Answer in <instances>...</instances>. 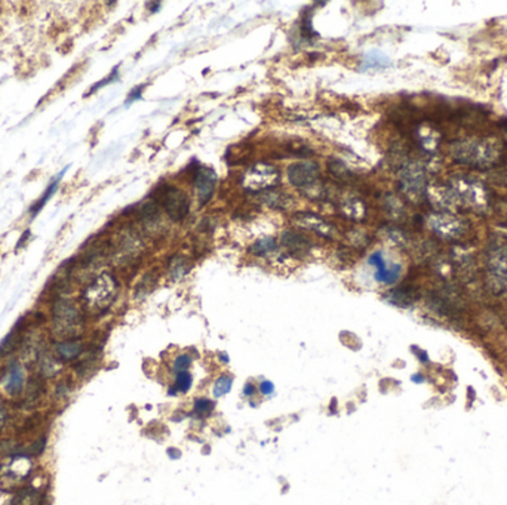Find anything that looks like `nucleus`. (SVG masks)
Instances as JSON below:
<instances>
[{"mask_svg": "<svg viewBox=\"0 0 507 505\" xmlns=\"http://www.w3.org/2000/svg\"><path fill=\"white\" fill-rule=\"evenodd\" d=\"M451 156L460 163L475 168H492L501 160L503 148L497 142L490 141H460L451 145Z\"/></svg>", "mask_w": 507, "mask_h": 505, "instance_id": "obj_1", "label": "nucleus"}, {"mask_svg": "<svg viewBox=\"0 0 507 505\" xmlns=\"http://www.w3.org/2000/svg\"><path fill=\"white\" fill-rule=\"evenodd\" d=\"M117 280L108 273H103L83 289L82 304L89 314H101L113 304L117 295Z\"/></svg>", "mask_w": 507, "mask_h": 505, "instance_id": "obj_2", "label": "nucleus"}, {"mask_svg": "<svg viewBox=\"0 0 507 505\" xmlns=\"http://www.w3.org/2000/svg\"><path fill=\"white\" fill-rule=\"evenodd\" d=\"M83 326V317L76 304L68 299L58 298L52 306V329L62 339L75 338Z\"/></svg>", "mask_w": 507, "mask_h": 505, "instance_id": "obj_3", "label": "nucleus"}, {"mask_svg": "<svg viewBox=\"0 0 507 505\" xmlns=\"http://www.w3.org/2000/svg\"><path fill=\"white\" fill-rule=\"evenodd\" d=\"M280 180V170L265 162H260L248 168L242 175L240 184L248 191L260 193L276 187Z\"/></svg>", "mask_w": 507, "mask_h": 505, "instance_id": "obj_4", "label": "nucleus"}, {"mask_svg": "<svg viewBox=\"0 0 507 505\" xmlns=\"http://www.w3.org/2000/svg\"><path fill=\"white\" fill-rule=\"evenodd\" d=\"M159 201L174 221H183L190 211V200L187 194L172 185L162 187L159 190Z\"/></svg>", "mask_w": 507, "mask_h": 505, "instance_id": "obj_5", "label": "nucleus"}, {"mask_svg": "<svg viewBox=\"0 0 507 505\" xmlns=\"http://www.w3.org/2000/svg\"><path fill=\"white\" fill-rule=\"evenodd\" d=\"M288 180L294 187L306 188L318 183L321 176V169L316 162H297L286 169Z\"/></svg>", "mask_w": 507, "mask_h": 505, "instance_id": "obj_6", "label": "nucleus"}, {"mask_svg": "<svg viewBox=\"0 0 507 505\" xmlns=\"http://www.w3.org/2000/svg\"><path fill=\"white\" fill-rule=\"evenodd\" d=\"M294 224H297L300 229L308 230L313 231L315 234L325 237V239H334L337 236V229L328 222L325 218L319 216L318 214H311V212H297L292 216Z\"/></svg>", "mask_w": 507, "mask_h": 505, "instance_id": "obj_7", "label": "nucleus"}, {"mask_svg": "<svg viewBox=\"0 0 507 505\" xmlns=\"http://www.w3.org/2000/svg\"><path fill=\"white\" fill-rule=\"evenodd\" d=\"M400 190L409 196L418 197L426 190V178L423 169L417 165H406L400 170Z\"/></svg>", "mask_w": 507, "mask_h": 505, "instance_id": "obj_8", "label": "nucleus"}, {"mask_svg": "<svg viewBox=\"0 0 507 505\" xmlns=\"http://www.w3.org/2000/svg\"><path fill=\"white\" fill-rule=\"evenodd\" d=\"M431 229L436 231L441 237L448 239V240H455L460 239L466 234L467 225L463 222V219H458L452 215H436L430 219Z\"/></svg>", "mask_w": 507, "mask_h": 505, "instance_id": "obj_9", "label": "nucleus"}, {"mask_svg": "<svg viewBox=\"0 0 507 505\" xmlns=\"http://www.w3.org/2000/svg\"><path fill=\"white\" fill-rule=\"evenodd\" d=\"M195 187H196L199 205L200 206L206 205L212 197L216 187V173L214 172V169L205 168V166L198 169L195 173Z\"/></svg>", "mask_w": 507, "mask_h": 505, "instance_id": "obj_10", "label": "nucleus"}, {"mask_svg": "<svg viewBox=\"0 0 507 505\" xmlns=\"http://www.w3.org/2000/svg\"><path fill=\"white\" fill-rule=\"evenodd\" d=\"M490 268L498 282L507 285V239L492 243L490 250Z\"/></svg>", "mask_w": 507, "mask_h": 505, "instance_id": "obj_11", "label": "nucleus"}, {"mask_svg": "<svg viewBox=\"0 0 507 505\" xmlns=\"http://www.w3.org/2000/svg\"><path fill=\"white\" fill-rule=\"evenodd\" d=\"M3 387L9 396H18L26 387V373L18 362H12L5 372Z\"/></svg>", "mask_w": 507, "mask_h": 505, "instance_id": "obj_12", "label": "nucleus"}, {"mask_svg": "<svg viewBox=\"0 0 507 505\" xmlns=\"http://www.w3.org/2000/svg\"><path fill=\"white\" fill-rule=\"evenodd\" d=\"M282 245L286 247V250L291 255L295 257H303L311 249V243L307 237L295 230H288L282 234Z\"/></svg>", "mask_w": 507, "mask_h": 505, "instance_id": "obj_13", "label": "nucleus"}, {"mask_svg": "<svg viewBox=\"0 0 507 505\" xmlns=\"http://www.w3.org/2000/svg\"><path fill=\"white\" fill-rule=\"evenodd\" d=\"M54 351L61 362H71L79 359L83 352V344L77 338L61 339L54 344Z\"/></svg>", "mask_w": 507, "mask_h": 505, "instance_id": "obj_14", "label": "nucleus"}, {"mask_svg": "<svg viewBox=\"0 0 507 505\" xmlns=\"http://www.w3.org/2000/svg\"><path fill=\"white\" fill-rule=\"evenodd\" d=\"M340 212L344 218L354 221V222H360L365 219L367 216V206L364 203V200L356 197V196H350L346 197L344 200H341L340 203Z\"/></svg>", "mask_w": 507, "mask_h": 505, "instance_id": "obj_15", "label": "nucleus"}, {"mask_svg": "<svg viewBox=\"0 0 507 505\" xmlns=\"http://www.w3.org/2000/svg\"><path fill=\"white\" fill-rule=\"evenodd\" d=\"M326 168H328V172H329V175L337 181V183H341V184H350V183H353L354 180H356V176H354V173L350 170V169L347 168L341 160H338V159H329V162H328V165H326Z\"/></svg>", "mask_w": 507, "mask_h": 505, "instance_id": "obj_16", "label": "nucleus"}, {"mask_svg": "<svg viewBox=\"0 0 507 505\" xmlns=\"http://www.w3.org/2000/svg\"><path fill=\"white\" fill-rule=\"evenodd\" d=\"M39 373L45 378H54L55 375H58V372L61 370L62 362L57 357V356H51V354H43L39 356Z\"/></svg>", "mask_w": 507, "mask_h": 505, "instance_id": "obj_17", "label": "nucleus"}, {"mask_svg": "<svg viewBox=\"0 0 507 505\" xmlns=\"http://www.w3.org/2000/svg\"><path fill=\"white\" fill-rule=\"evenodd\" d=\"M42 502L43 496L39 490L34 488H26L19 490L12 498L11 505H42Z\"/></svg>", "mask_w": 507, "mask_h": 505, "instance_id": "obj_18", "label": "nucleus"}, {"mask_svg": "<svg viewBox=\"0 0 507 505\" xmlns=\"http://www.w3.org/2000/svg\"><path fill=\"white\" fill-rule=\"evenodd\" d=\"M417 295L413 288H406V286H402V288H398L395 291H392L389 295H387V299L393 304V306H399V307H408L411 306L413 302L415 301Z\"/></svg>", "mask_w": 507, "mask_h": 505, "instance_id": "obj_19", "label": "nucleus"}, {"mask_svg": "<svg viewBox=\"0 0 507 505\" xmlns=\"http://www.w3.org/2000/svg\"><path fill=\"white\" fill-rule=\"evenodd\" d=\"M169 275L174 280H181L190 271V262L183 255H174L168 264Z\"/></svg>", "mask_w": 507, "mask_h": 505, "instance_id": "obj_20", "label": "nucleus"}, {"mask_svg": "<svg viewBox=\"0 0 507 505\" xmlns=\"http://www.w3.org/2000/svg\"><path fill=\"white\" fill-rule=\"evenodd\" d=\"M277 249V242L276 239L273 237H262V239H258L255 240L252 246H251V254H254L255 257H265L272 252H275Z\"/></svg>", "mask_w": 507, "mask_h": 505, "instance_id": "obj_21", "label": "nucleus"}, {"mask_svg": "<svg viewBox=\"0 0 507 505\" xmlns=\"http://www.w3.org/2000/svg\"><path fill=\"white\" fill-rule=\"evenodd\" d=\"M65 170H67V168L64 169V170H62L61 173H60V175H58V176H57V178H55V180H54L52 183H51V184H49V185H47L46 191L43 193V196H42L40 199L37 200V203L31 206V209H30L31 216H36V215L39 214V212L42 211V208H43V206L46 205L47 200H49V199H51V197H52V196H54V193L57 191V188H58V185H60V181H61L62 175H64V172H65Z\"/></svg>", "mask_w": 507, "mask_h": 505, "instance_id": "obj_22", "label": "nucleus"}, {"mask_svg": "<svg viewBox=\"0 0 507 505\" xmlns=\"http://www.w3.org/2000/svg\"><path fill=\"white\" fill-rule=\"evenodd\" d=\"M19 341H21V334L18 332V326L15 329L5 338L0 344V356L5 357V356H9L11 352H14L18 348L19 345Z\"/></svg>", "mask_w": 507, "mask_h": 505, "instance_id": "obj_23", "label": "nucleus"}, {"mask_svg": "<svg viewBox=\"0 0 507 505\" xmlns=\"http://www.w3.org/2000/svg\"><path fill=\"white\" fill-rule=\"evenodd\" d=\"M42 393H43V385L39 380H34V381H30L29 387H27V394L24 397V405L27 408H31L34 406L40 397H42Z\"/></svg>", "mask_w": 507, "mask_h": 505, "instance_id": "obj_24", "label": "nucleus"}, {"mask_svg": "<svg viewBox=\"0 0 507 505\" xmlns=\"http://www.w3.org/2000/svg\"><path fill=\"white\" fill-rule=\"evenodd\" d=\"M400 270H402L400 265L393 264L392 267H387L384 271H378V273H375V280L380 282V283H384V285H393V283H396V280L399 279Z\"/></svg>", "mask_w": 507, "mask_h": 505, "instance_id": "obj_25", "label": "nucleus"}, {"mask_svg": "<svg viewBox=\"0 0 507 505\" xmlns=\"http://www.w3.org/2000/svg\"><path fill=\"white\" fill-rule=\"evenodd\" d=\"M214 406H215L214 401L209 400V398H196L195 400V405H193V412H195V415L198 418H206V416H209L211 412L214 411Z\"/></svg>", "mask_w": 507, "mask_h": 505, "instance_id": "obj_26", "label": "nucleus"}, {"mask_svg": "<svg viewBox=\"0 0 507 505\" xmlns=\"http://www.w3.org/2000/svg\"><path fill=\"white\" fill-rule=\"evenodd\" d=\"M191 385H193V376H191L190 372L185 370V372L177 373V378H175L174 387L177 388L178 393H183V394L188 393V390L191 388Z\"/></svg>", "mask_w": 507, "mask_h": 505, "instance_id": "obj_27", "label": "nucleus"}, {"mask_svg": "<svg viewBox=\"0 0 507 505\" xmlns=\"http://www.w3.org/2000/svg\"><path fill=\"white\" fill-rule=\"evenodd\" d=\"M233 387V378L229 375H221L214 384V396L215 397H223L227 394Z\"/></svg>", "mask_w": 507, "mask_h": 505, "instance_id": "obj_28", "label": "nucleus"}, {"mask_svg": "<svg viewBox=\"0 0 507 505\" xmlns=\"http://www.w3.org/2000/svg\"><path fill=\"white\" fill-rule=\"evenodd\" d=\"M385 64H389L387 57H384L380 52H371L365 55L364 60V68H372V67H384Z\"/></svg>", "mask_w": 507, "mask_h": 505, "instance_id": "obj_29", "label": "nucleus"}, {"mask_svg": "<svg viewBox=\"0 0 507 505\" xmlns=\"http://www.w3.org/2000/svg\"><path fill=\"white\" fill-rule=\"evenodd\" d=\"M285 194H282L280 191H270V190H267L265 193H264V197H262V201L265 203V205H270V206H273V208H280L282 205H283V201H285Z\"/></svg>", "mask_w": 507, "mask_h": 505, "instance_id": "obj_30", "label": "nucleus"}, {"mask_svg": "<svg viewBox=\"0 0 507 505\" xmlns=\"http://www.w3.org/2000/svg\"><path fill=\"white\" fill-rule=\"evenodd\" d=\"M193 359L190 354H180L175 360H174V372L180 373V372H185L188 367L191 366Z\"/></svg>", "mask_w": 507, "mask_h": 505, "instance_id": "obj_31", "label": "nucleus"}, {"mask_svg": "<svg viewBox=\"0 0 507 505\" xmlns=\"http://www.w3.org/2000/svg\"><path fill=\"white\" fill-rule=\"evenodd\" d=\"M494 212L498 215L504 222V225H507V199H494L491 201Z\"/></svg>", "mask_w": 507, "mask_h": 505, "instance_id": "obj_32", "label": "nucleus"}, {"mask_svg": "<svg viewBox=\"0 0 507 505\" xmlns=\"http://www.w3.org/2000/svg\"><path fill=\"white\" fill-rule=\"evenodd\" d=\"M369 264L374 265V267L377 268V271H381V270H384L385 267H387V264H385V261L384 258H383V254H381V252H374V254L369 257Z\"/></svg>", "mask_w": 507, "mask_h": 505, "instance_id": "obj_33", "label": "nucleus"}, {"mask_svg": "<svg viewBox=\"0 0 507 505\" xmlns=\"http://www.w3.org/2000/svg\"><path fill=\"white\" fill-rule=\"evenodd\" d=\"M301 34H303L304 37H307V39L313 37V36L316 34L315 30H313V27H311L310 16H303V19H301Z\"/></svg>", "mask_w": 507, "mask_h": 505, "instance_id": "obj_34", "label": "nucleus"}, {"mask_svg": "<svg viewBox=\"0 0 507 505\" xmlns=\"http://www.w3.org/2000/svg\"><path fill=\"white\" fill-rule=\"evenodd\" d=\"M116 77H117V67H116V68L113 70V73H111V74H110V76H108L107 79H106V80H103V82H98V83H96L95 86H92V88H91V92H89V93H92V92L96 91L98 88H101V86H104V85H108L110 82H113V80H116Z\"/></svg>", "mask_w": 507, "mask_h": 505, "instance_id": "obj_35", "label": "nucleus"}, {"mask_svg": "<svg viewBox=\"0 0 507 505\" xmlns=\"http://www.w3.org/2000/svg\"><path fill=\"white\" fill-rule=\"evenodd\" d=\"M273 391H275V385H273V383H270V381H262V383L260 384V393L264 394V396H270Z\"/></svg>", "mask_w": 507, "mask_h": 505, "instance_id": "obj_36", "label": "nucleus"}, {"mask_svg": "<svg viewBox=\"0 0 507 505\" xmlns=\"http://www.w3.org/2000/svg\"><path fill=\"white\" fill-rule=\"evenodd\" d=\"M6 421H8V411H6V408H5L3 401L0 400V430L5 427Z\"/></svg>", "mask_w": 507, "mask_h": 505, "instance_id": "obj_37", "label": "nucleus"}, {"mask_svg": "<svg viewBox=\"0 0 507 505\" xmlns=\"http://www.w3.org/2000/svg\"><path fill=\"white\" fill-rule=\"evenodd\" d=\"M144 86H139V88H137V89H134V91L131 92V95L128 96V99H126V104H131L134 99H139V96H141V89H142Z\"/></svg>", "mask_w": 507, "mask_h": 505, "instance_id": "obj_38", "label": "nucleus"}, {"mask_svg": "<svg viewBox=\"0 0 507 505\" xmlns=\"http://www.w3.org/2000/svg\"><path fill=\"white\" fill-rule=\"evenodd\" d=\"M244 394H245L246 397H251V396H254L255 394V385L254 384H251V383H248L244 387Z\"/></svg>", "mask_w": 507, "mask_h": 505, "instance_id": "obj_39", "label": "nucleus"}, {"mask_svg": "<svg viewBox=\"0 0 507 505\" xmlns=\"http://www.w3.org/2000/svg\"><path fill=\"white\" fill-rule=\"evenodd\" d=\"M67 394H68V388L65 387V384L61 383L58 387H57V396H58V397H64V396H67Z\"/></svg>", "mask_w": 507, "mask_h": 505, "instance_id": "obj_40", "label": "nucleus"}, {"mask_svg": "<svg viewBox=\"0 0 507 505\" xmlns=\"http://www.w3.org/2000/svg\"><path fill=\"white\" fill-rule=\"evenodd\" d=\"M147 5H149V6H153V8L150 9V11H152L153 14H154V12H157V11L160 9V3H157V2H154V3H152V2H150V3H147Z\"/></svg>", "mask_w": 507, "mask_h": 505, "instance_id": "obj_41", "label": "nucleus"}]
</instances>
